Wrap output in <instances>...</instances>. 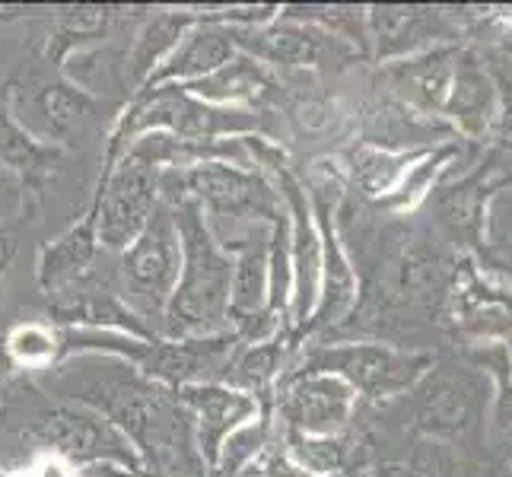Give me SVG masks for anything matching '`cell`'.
I'll list each match as a JSON object with an SVG mask.
<instances>
[{"label":"cell","instance_id":"obj_1","mask_svg":"<svg viewBox=\"0 0 512 477\" xmlns=\"http://www.w3.org/2000/svg\"><path fill=\"white\" fill-rule=\"evenodd\" d=\"M48 388L109 420L137 452L140 477H210L179 395L140 376L131 363L80 353L51 373Z\"/></svg>","mask_w":512,"mask_h":477},{"label":"cell","instance_id":"obj_2","mask_svg":"<svg viewBox=\"0 0 512 477\" xmlns=\"http://www.w3.org/2000/svg\"><path fill=\"white\" fill-rule=\"evenodd\" d=\"M182 239V274L166 306L160 334L166 341L217 338L229 328V284H233V252H226L207 229L194 201L169 204Z\"/></svg>","mask_w":512,"mask_h":477},{"label":"cell","instance_id":"obj_3","mask_svg":"<svg viewBox=\"0 0 512 477\" xmlns=\"http://www.w3.org/2000/svg\"><path fill=\"white\" fill-rule=\"evenodd\" d=\"M156 131L188 140V144H204V140H223L229 134L249 137L252 131H261V118L249 109H236V105L201 102L175 83L156 86V90H140L109 140V166L137 137Z\"/></svg>","mask_w":512,"mask_h":477},{"label":"cell","instance_id":"obj_4","mask_svg":"<svg viewBox=\"0 0 512 477\" xmlns=\"http://www.w3.org/2000/svg\"><path fill=\"white\" fill-rule=\"evenodd\" d=\"M160 201L179 204L194 201L207 223L217 220H255L274 223L284 214V198L261 179L255 169H239L229 163H198L188 169L160 172Z\"/></svg>","mask_w":512,"mask_h":477},{"label":"cell","instance_id":"obj_5","mask_svg":"<svg viewBox=\"0 0 512 477\" xmlns=\"http://www.w3.org/2000/svg\"><path fill=\"white\" fill-rule=\"evenodd\" d=\"M121 271V299L144 318V322L163 325L166 306L175 293L182 274V239L175 229L172 207L166 201L156 204L144 233H140L118 261Z\"/></svg>","mask_w":512,"mask_h":477},{"label":"cell","instance_id":"obj_6","mask_svg":"<svg viewBox=\"0 0 512 477\" xmlns=\"http://www.w3.org/2000/svg\"><path fill=\"white\" fill-rule=\"evenodd\" d=\"M433 369V353L392 344H338L306 353L299 373H331L369 401H385L411 392Z\"/></svg>","mask_w":512,"mask_h":477},{"label":"cell","instance_id":"obj_7","mask_svg":"<svg viewBox=\"0 0 512 477\" xmlns=\"http://www.w3.org/2000/svg\"><path fill=\"white\" fill-rule=\"evenodd\" d=\"M160 172L137 147H128L105 169L96 191V233L102 249L121 255L144 233L160 204Z\"/></svg>","mask_w":512,"mask_h":477},{"label":"cell","instance_id":"obj_8","mask_svg":"<svg viewBox=\"0 0 512 477\" xmlns=\"http://www.w3.org/2000/svg\"><path fill=\"white\" fill-rule=\"evenodd\" d=\"M280 198H284L287 217H290V271H293V290H290V309H287V325H284V341L287 347L299 344L309 315L319 303V287H322V236L319 223L312 214L309 191L296 182V175L280 166L274 169Z\"/></svg>","mask_w":512,"mask_h":477},{"label":"cell","instance_id":"obj_9","mask_svg":"<svg viewBox=\"0 0 512 477\" xmlns=\"http://www.w3.org/2000/svg\"><path fill=\"white\" fill-rule=\"evenodd\" d=\"M29 433L74 465L112 462L140 477V458L109 420L83 404H55L29 417Z\"/></svg>","mask_w":512,"mask_h":477},{"label":"cell","instance_id":"obj_10","mask_svg":"<svg viewBox=\"0 0 512 477\" xmlns=\"http://www.w3.org/2000/svg\"><path fill=\"white\" fill-rule=\"evenodd\" d=\"M353 411H357V392L331 373H299L277 385L274 414L280 417V430L303 436L344 433Z\"/></svg>","mask_w":512,"mask_h":477},{"label":"cell","instance_id":"obj_11","mask_svg":"<svg viewBox=\"0 0 512 477\" xmlns=\"http://www.w3.org/2000/svg\"><path fill=\"white\" fill-rule=\"evenodd\" d=\"M411 392H414L411 398L414 423L427 436L436 439L465 436L484 417V404H487L484 385L468 369H455V366L430 369Z\"/></svg>","mask_w":512,"mask_h":477},{"label":"cell","instance_id":"obj_12","mask_svg":"<svg viewBox=\"0 0 512 477\" xmlns=\"http://www.w3.org/2000/svg\"><path fill=\"white\" fill-rule=\"evenodd\" d=\"M239 55L252 58L264 67H322L328 55L344 51V42L315 29L309 23H296L280 16L264 26H229Z\"/></svg>","mask_w":512,"mask_h":477},{"label":"cell","instance_id":"obj_13","mask_svg":"<svg viewBox=\"0 0 512 477\" xmlns=\"http://www.w3.org/2000/svg\"><path fill=\"white\" fill-rule=\"evenodd\" d=\"M175 395L191 414L194 427V446H198L207 471L214 474L220 449L229 436H233L242 423H249L261 414L258 401L236 392L223 382H198V385H182L175 388Z\"/></svg>","mask_w":512,"mask_h":477},{"label":"cell","instance_id":"obj_14","mask_svg":"<svg viewBox=\"0 0 512 477\" xmlns=\"http://www.w3.org/2000/svg\"><path fill=\"white\" fill-rule=\"evenodd\" d=\"M452 39L449 13L439 7H369L366 42L376 61L414 58Z\"/></svg>","mask_w":512,"mask_h":477},{"label":"cell","instance_id":"obj_15","mask_svg":"<svg viewBox=\"0 0 512 477\" xmlns=\"http://www.w3.org/2000/svg\"><path fill=\"white\" fill-rule=\"evenodd\" d=\"M309 201H312V214L322 236V287H319L315 312L309 315V322L303 328V338L338 325L353 309V303H357V271H353V264L344 252V242L338 236V223H334V210H331V201L325 198V188L312 191Z\"/></svg>","mask_w":512,"mask_h":477},{"label":"cell","instance_id":"obj_16","mask_svg":"<svg viewBox=\"0 0 512 477\" xmlns=\"http://www.w3.org/2000/svg\"><path fill=\"white\" fill-rule=\"evenodd\" d=\"M452 322L481 341H512V290L487 280L471 261L455 264L446 293Z\"/></svg>","mask_w":512,"mask_h":477},{"label":"cell","instance_id":"obj_17","mask_svg":"<svg viewBox=\"0 0 512 477\" xmlns=\"http://www.w3.org/2000/svg\"><path fill=\"white\" fill-rule=\"evenodd\" d=\"M497 109H500L497 77L490 74V67L474 51H458L443 118L455 128V134H465L474 144H484L493 131V121H497Z\"/></svg>","mask_w":512,"mask_h":477},{"label":"cell","instance_id":"obj_18","mask_svg":"<svg viewBox=\"0 0 512 477\" xmlns=\"http://www.w3.org/2000/svg\"><path fill=\"white\" fill-rule=\"evenodd\" d=\"M233 58H239V48L233 42V29L210 20L207 13H201V20L185 32V39L175 45L172 55L150 74L144 90L204 80Z\"/></svg>","mask_w":512,"mask_h":477},{"label":"cell","instance_id":"obj_19","mask_svg":"<svg viewBox=\"0 0 512 477\" xmlns=\"http://www.w3.org/2000/svg\"><path fill=\"white\" fill-rule=\"evenodd\" d=\"M452 137L458 134L446 118L427 115L401 99H382L376 105H369L363 115L360 144L392 150V153H411V150H427L430 144H439V140L449 144Z\"/></svg>","mask_w":512,"mask_h":477},{"label":"cell","instance_id":"obj_20","mask_svg":"<svg viewBox=\"0 0 512 477\" xmlns=\"http://www.w3.org/2000/svg\"><path fill=\"white\" fill-rule=\"evenodd\" d=\"M455 268L427 236H404L398 249L388 255V287L401 303H433L446 296Z\"/></svg>","mask_w":512,"mask_h":477},{"label":"cell","instance_id":"obj_21","mask_svg":"<svg viewBox=\"0 0 512 477\" xmlns=\"http://www.w3.org/2000/svg\"><path fill=\"white\" fill-rule=\"evenodd\" d=\"M51 299H55L51 309H55L58 322L64 325L93 328V331H118V334H128V338H156V331L118 293L86 287L80 280V284L67 287L61 293H51Z\"/></svg>","mask_w":512,"mask_h":477},{"label":"cell","instance_id":"obj_22","mask_svg":"<svg viewBox=\"0 0 512 477\" xmlns=\"http://www.w3.org/2000/svg\"><path fill=\"white\" fill-rule=\"evenodd\" d=\"M455 61H458V48L439 45V48L423 51V55L395 61L388 67V77H392L401 102H408L427 115L443 118L449 86L455 77Z\"/></svg>","mask_w":512,"mask_h":477},{"label":"cell","instance_id":"obj_23","mask_svg":"<svg viewBox=\"0 0 512 477\" xmlns=\"http://www.w3.org/2000/svg\"><path fill=\"white\" fill-rule=\"evenodd\" d=\"M284 350H287L284 334H277L271 341H258V344L239 341L220 382L236 388L242 395L255 398L261 408V417H274L277 385L284 379Z\"/></svg>","mask_w":512,"mask_h":477},{"label":"cell","instance_id":"obj_24","mask_svg":"<svg viewBox=\"0 0 512 477\" xmlns=\"http://www.w3.org/2000/svg\"><path fill=\"white\" fill-rule=\"evenodd\" d=\"M96 252H99V233H96V201H93L86 217L74 229H67L61 239L42 249L39 287L51 296L80 284V280H86L90 264L96 261Z\"/></svg>","mask_w":512,"mask_h":477},{"label":"cell","instance_id":"obj_25","mask_svg":"<svg viewBox=\"0 0 512 477\" xmlns=\"http://www.w3.org/2000/svg\"><path fill=\"white\" fill-rule=\"evenodd\" d=\"M201 20V13H188V10H163L156 13L153 20L137 32V39L128 51V77L134 86L144 90L150 74L160 67L175 45L185 39V32Z\"/></svg>","mask_w":512,"mask_h":477},{"label":"cell","instance_id":"obj_26","mask_svg":"<svg viewBox=\"0 0 512 477\" xmlns=\"http://www.w3.org/2000/svg\"><path fill=\"white\" fill-rule=\"evenodd\" d=\"M271 74L268 67L252 61V58H233L229 64H223L220 70H214L204 80L194 83H182V90L191 93L194 99L210 102V105H236V102H258L268 96L271 90Z\"/></svg>","mask_w":512,"mask_h":477},{"label":"cell","instance_id":"obj_27","mask_svg":"<svg viewBox=\"0 0 512 477\" xmlns=\"http://www.w3.org/2000/svg\"><path fill=\"white\" fill-rule=\"evenodd\" d=\"M430 150H411V153H392V150H379V147H366L360 144L350 153V175L353 185H357L366 198H376L379 204L385 198H392L398 185L404 182L423 156Z\"/></svg>","mask_w":512,"mask_h":477},{"label":"cell","instance_id":"obj_28","mask_svg":"<svg viewBox=\"0 0 512 477\" xmlns=\"http://www.w3.org/2000/svg\"><path fill=\"white\" fill-rule=\"evenodd\" d=\"M471 363L487 373L497 385V398H493V446L506 458L512 455V350L500 341H481L471 347Z\"/></svg>","mask_w":512,"mask_h":477},{"label":"cell","instance_id":"obj_29","mask_svg":"<svg viewBox=\"0 0 512 477\" xmlns=\"http://www.w3.org/2000/svg\"><path fill=\"white\" fill-rule=\"evenodd\" d=\"M284 439L287 458L303 468L309 474H319V477H331V474H350V462H353V452H357V439H353L347 430L344 433H331V436H303V433H293V430H280Z\"/></svg>","mask_w":512,"mask_h":477},{"label":"cell","instance_id":"obj_30","mask_svg":"<svg viewBox=\"0 0 512 477\" xmlns=\"http://www.w3.org/2000/svg\"><path fill=\"white\" fill-rule=\"evenodd\" d=\"M271 430H274V417H255L226 439L220 458H217V468L210 477H239L245 468L255 465V458L264 455V449L271 446Z\"/></svg>","mask_w":512,"mask_h":477},{"label":"cell","instance_id":"obj_31","mask_svg":"<svg viewBox=\"0 0 512 477\" xmlns=\"http://www.w3.org/2000/svg\"><path fill=\"white\" fill-rule=\"evenodd\" d=\"M48 153H51L48 147H42L39 140H32L16 125L7 109H0V163L23 169V172H35L45 166Z\"/></svg>","mask_w":512,"mask_h":477},{"label":"cell","instance_id":"obj_32","mask_svg":"<svg viewBox=\"0 0 512 477\" xmlns=\"http://www.w3.org/2000/svg\"><path fill=\"white\" fill-rule=\"evenodd\" d=\"M35 102H39V115L45 118L51 134H64L80 115H86V109H90V99L67 83L42 86V93Z\"/></svg>","mask_w":512,"mask_h":477},{"label":"cell","instance_id":"obj_33","mask_svg":"<svg viewBox=\"0 0 512 477\" xmlns=\"http://www.w3.org/2000/svg\"><path fill=\"white\" fill-rule=\"evenodd\" d=\"M484 249L497 261L493 268H503L512 274V188L500 191L487 207Z\"/></svg>","mask_w":512,"mask_h":477},{"label":"cell","instance_id":"obj_34","mask_svg":"<svg viewBox=\"0 0 512 477\" xmlns=\"http://www.w3.org/2000/svg\"><path fill=\"white\" fill-rule=\"evenodd\" d=\"M10 350L20 363H45L58 357V334L42 325H23L10 334Z\"/></svg>","mask_w":512,"mask_h":477},{"label":"cell","instance_id":"obj_35","mask_svg":"<svg viewBox=\"0 0 512 477\" xmlns=\"http://www.w3.org/2000/svg\"><path fill=\"white\" fill-rule=\"evenodd\" d=\"M277 449H264V455H261V474L264 477H319V474H309V471H303V468H296L290 458H287V452H284V446L280 443H274ZM331 477H350V474H331Z\"/></svg>","mask_w":512,"mask_h":477},{"label":"cell","instance_id":"obj_36","mask_svg":"<svg viewBox=\"0 0 512 477\" xmlns=\"http://www.w3.org/2000/svg\"><path fill=\"white\" fill-rule=\"evenodd\" d=\"M490 137H493L490 140L493 150L512 153V83H509V90L500 96V109H497V121H493Z\"/></svg>","mask_w":512,"mask_h":477},{"label":"cell","instance_id":"obj_37","mask_svg":"<svg viewBox=\"0 0 512 477\" xmlns=\"http://www.w3.org/2000/svg\"><path fill=\"white\" fill-rule=\"evenodd\" d=\"M10 261H13V239L10 236H0V274L7 271Z\"/></svg>","mask_w":512,"mask_h":477},{"label":"cell","instance_id":"obj_38","mask_svg":"<svg viewBox=\"0 0 512 477\" xmlns=\"http://www.w3.org/2000/svg\"><path fill=\"white\" fill-rule=\"evenodd\" d=\"M506 471H509V477H512V455L506 458Z\"/></svg>","mask_w":512,"mask_h":477}]
</instances>
